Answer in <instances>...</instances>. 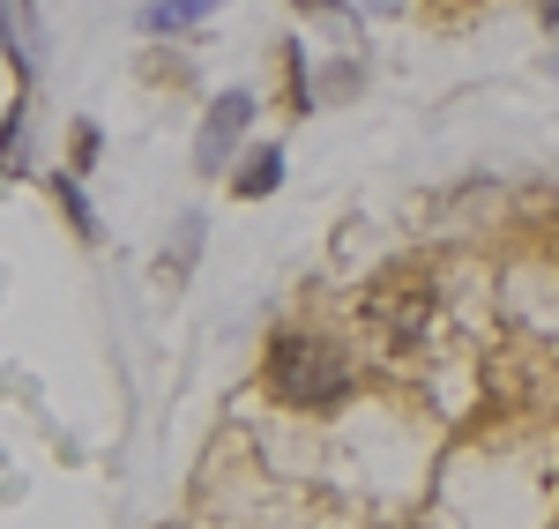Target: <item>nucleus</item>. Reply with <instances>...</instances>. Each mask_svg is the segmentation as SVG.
Wrapping results in <instances>:
<instances>
[{
    "label": "nucleus",
    "instance_id": "obj_1",
    "mask_svg": "<svg viewBox=\"0 0 559 529\" xmlns=\"http://www.w3.org/2000/svg\"><path fill=\"white\" fill-rule=\"evenodd\" d=\"M269 396L292 410H336L350 396V365L321 336H276L269 344Z\"/></svg>",
    "mask_w": 559,
    "mask_h": 529
},
{
    "label": "nucleus",
    "instance_id": "obj_2",
    "mask_svg": "<svg viewBox=\"0 0 559 529\" xmlns=\"http://www.w3.org/2000/svg\"><path fill=\"white\" fill-rule=\"evenodd\" d=\"M366 321L381 328L388 344H418L426 336V321H432V291L426 284H373V299H366Z\"/></svg>",
    "mask_w": 559,
    "mask_h": 529
},
{
    "label": "nucleus",
    "instance_id": "obj_3",
    "mask_svg": "<svg viewBox=\"0 0 559 529\" xmlns=\"http://www.w3.org/2000/svg\"><path fill=\"white\" fill-rule=\"evenodd\" d=\"M247 120H254V97H247V89H224L216 112H210V128H202V165H224L231 142L247 134Z\"/></svg>",
    "mask_w": 559,
    "mask_h": 529
},
{
    "label": "nucleus",
    "instance_id": "obj_4",
    "mask_svg": "<svg viewBox=\"0 0 559 529\" xmlns=\"http://www.w3.org/2000/svg\"><path fill=\"white\" fill-rule=\"evenodd\" d=\"M216 0H165V8H142V31H179V23H202Z\"/></svg>",
    "mask_w": 559,
    "mask_h": 529
},
{
    "label": "nucleus",
    "instance_id": "obj_5",
    "mask_svg": "<svg viewBox=\"0 0 559 529\" xmlns=\"http://www.w3.org/2000/svg\"><path fill=\"white\" fill-rule=\"evenodd\" d=\"M276 179H284V157L261 149V157H247V172H239V194H247V202H254V194H276Z\"/></svg>",
    "mask_w": 559,
    "mask_h": 529
},
{
    "label": "nucleus",
    "instance_id": "obj_6",
    "mask_svg": "<svg viewBox=\"0 0 559 529\" xmlns=\"http://www.w3.org/2000/svg\"><path fill=\"white\" fill-rule=\"evenodd\" d=\"M545 23H552V31H559V0H545Z\"/></svg>",
    "mask_w": 559,
    "mask_h": 529
}]
</instances>
